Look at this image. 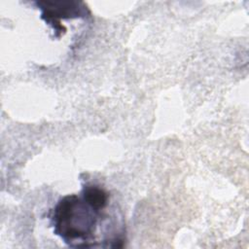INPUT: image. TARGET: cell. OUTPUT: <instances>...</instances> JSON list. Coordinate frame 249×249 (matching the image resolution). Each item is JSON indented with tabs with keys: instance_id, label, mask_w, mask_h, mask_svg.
Listing matches in <instances>:
<instances>
[{
	"instance_id": "obj_1",
	"label": "cell",
	"mask_w": 249,
	"mask_h": 249,
	"mask_svg": "<svg viewBox=\"0 0 249 249\" xmlns=\"http://www.w3.org/2000/svg\"><path fill=\"white\" fill-rule=\"evenodd\" d=\"M105 208L94 205L83 194L66 196L53 209L52 224L54 233L72 247L96 246L95 231Z\"/></svg>"
}]
</instances>
